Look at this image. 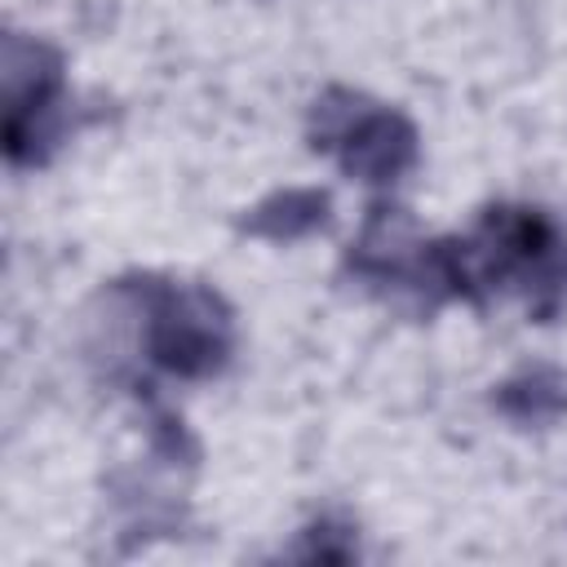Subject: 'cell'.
I'll return each instance as SVG.
<instances>
[{
  "label": "cell",
  "instance_id": "cell-1",
  "mask_svg": "<svg viewBox=\"0 0 567 567\" xmlns=\"http://www.w3.org/2000/svg\"><path fill=\"white\" fill-rule=\"evenodd\" d=\"M456 301H523L536 319L567 310V235L532 204H492L465 235H447Z\"/></svg>",
  "mask_w": 567,
  "mask_h": 567
},
{
  "label": "cell",
  "instance_id": "cell-2",
  "mask_svg": "<svg viewBox=\"0 0 567 567\" xmlns=\"http://www.w3.org/2000/svg\"><path fill=\"white\" fill-rule=\"evenodd\" d=\"M115 288L133 301L142 354L159 372L177 381H208L230 363L235 315L213 288L159 275H137Z\"/></svg>",
  "mask_w": 567,
  "mask_h": 567
},
{
  "label": "cell",
  "instance_id": "cell-3",
  "mask_svg": "<svg viewBox=\"0 0 567 567\" xmlns=\"http://www.w3.org/2000/svg\"><path fill=\"white\" fill-rule=\"evenodd\" d=\"M416 128L403 111L354 89H328L310 111V146L363 186H394L416 168Z\"/></svg>",
  "mask_w": 567,
  "mask_h": 567
},
{
  "label": "cell",
  "instance_id": "cell-4",
  "mask_svg": "<svg viewBox=\"0 0 567 567\" xmlns=\"http://www.w3.org/2000/svg\"><path fill=\"white\" fill-rule=\"evenodd\" d=\"M350 275L385 297V301H408L416 310H439L456 301L452 288V261H447V239H421L412 226L399 217V208L377 204L363 221V235L350 248Z\"/></svg>",
  "mask_w": 567,
  "mask_h": 567
},
{
  "label": "cell",
  "instance_id": "cell-5",
  "mask_svg": "<svg viewBox=\"0 0 567 567\" xmlns=\"http://www.w3.org/2000/svg\"><path fill=\"white\" fill-rule=\"evenodd\" d=\"M4 155L9 164H44L66 128L62 53L35 35H4Z\"/></svg>",
  "mask_w": 567,
  "mask_h": 567
},
{
  "label": "cell",
  "instance_id": "cell-6",
  "mask_svg": "<svg viewBox=\"0 0 567 567\" xmlns=\"http://www.w3.org/2000/svg\"><path fill=\"white\" fill-rule=\"evenodd\" d=\"M328 213H332L328 190H319V186H284V190H270L261 204L248 208L244 230L257 235V239H270V244H297V239L323 230Z\"/></svg>",
  "mask_w": 567,
  "mask_h": 567
},
{
  "label": "cell",
  "instance_id": "cell-7",
  "mask_svg": "<svg viewBox=\"0 0 567 567\" xmlns=\"http://www.w3.org/2000/svg\"><path fill=\"white\" fill-rule=\"evenodd\" d=\"M496 412L514 425H554L567 416V377L549 363L518 368L496 385Z\"/></svg>",
  "mask_w": 567,
  "mask_h": 567
}]
</instances>
